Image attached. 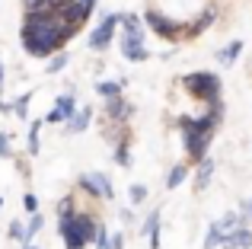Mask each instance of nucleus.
Wrapping results in <instances>:
<instances>
[{"instance_id":"nucleus-36","label":"nucleus","mask_w":252,"mask_h":249,"mask_svg":"<svg viewBox=\"0 0 252 249\" xmlns=\"http://www.w3.org/2000/svg\"><path fill=\"white\" fill-rule=\"evenodd\" d=\"M0 205H3V198H0Z\"/></svg>"},{"instance_id":"nucleus-6","label":"nucleus","mask_w":252,"mask_h":249,"mask_svg":"<svg viewBox=\"0 0 252 249\" xmlns=\"http://www.w3.org/2000/svg\"><path fill=\"white\" fill-rule=\"evenodd\" d=\"M144 19H147V26H150V29H154L160 38H179V35H185V26L176 23V19H169L166 13H160V10H150Z\"/></svg>"},{"instance_id":"nucleus-5","label":"nucleus","mask_w":252,"mask_h":249,"mask_svg":"<svg viewBox=\"0 0 252 249\" xmlns=\"http://www.w3.org/2000/svg\"><path fill=\"white\" fill-rule=\"evenodd\" d=\"M179 128H182V134H185V154H189L191 160L198 163V160H201L204 154H208L211 131H201V128H195L189 115H182V119H179Z\"/></svg>"},{"instance_id":"nucleus-22","label":"nucleus","mask_w":252,"mask_h":249,"mask_svg":"<svg viewBox=\"0 0 252 249\" xmlns=\"http://www.w3.org/2000/svg\"><path fill=\"white\" fill-rule=\"evenodd\" d=\"M214 246H220V230H217V224L208 230V240H204V249H214Z\"/></svg>"},{"instance_id":"nucleus-3","label":"nucleus","mask_w":252,"mask_h":249,"mask_svg":"<svg viewBox=\"0 0 252 249\" xmlns=\"http://www.w3.org/2000/svg\"><path fill=\"white\" fill-rule=\"evenodd\" d=\"M182 87L189 90L195 99H204L208 106H211V102H220V80H217L214 74H208V70L185 74V77H182Z\"/></svg>"},{"instance_id":"nucleus-1","label":"nucleus","mask_w":252,"mask_h":249,"mask_svg":"<svg viewBox=\"0 0 252 249\" xmlns=\"http://www.w3.org/2000/svg\"><path fill=\"white\" fill-rule=\"evenodd\" d=\"M74 26L64 23L61 13H51V10H35V13H26V23H23V48L35 58H48L55 48H61L70 35H74Z\"/></svg>"},{"instance_id":"nucleus-10","label":"nucleus","mask_w":252,"mask_h":249,"mask_svg":"<svg viewBox=\"0 0 252 249\" xmlns=\"http://www.w3.org/2000/svg\"><path fill=\"white\" fill-rule=\"evenodd\" d=\"M74 112H77V109H74V96H61V99L55 102V109L45 115V122H51V124H55V122H67Z\"/></svg>"},{"instance_id":"nucleus-8","label":"nucleus","mask_w":252,"mask_h":249,"mask_svg":"<svg viewBox=\"0 0 252 249\" xmlns=\"http://www.w3.org/2000/svg\"><path fill=\"white\" fill-rule=\"evenodd\" d=\"M80 188L90 192V195H96V198H112V182H109V176H102V173L80 176Z\"/></svg>"},{"instance_id":"nucleus-20","label":"nucleus","mask_w":252,"mask_h":249,"mask_svg":"<svg viewBox=\"0 0 252 249\" xmlns=\"http://www.w3.org/2000/svg\"><path fill=\"white\" fill-rule=\"evenodd\" d=\"M38 230H42V218H38V214H35V218H32V220H29V230H26V233H23V243H29V240H32V237H35V233H38Z\"/></svg>"},{"instance_id":"nucleus-11","label":"nucleus","mask_w":252,"mask_h":249,"mask_svg":"<svg viewBox=\"0 0 252 249\" xmlns=\"http://www.w3.org/2000/svg\"><path fill=\"white\" fill-rule=\"evenodd\" d=\"M220 246H227V249H249L252 246V230H246V227H236L233 233H227V237L220 240Z\"/></svg>"},{"instance_id":"nucleus-12","label":"nucleus","mask_w":252,"mask_h":249,"mask_svg":"<svg viewBox=\"0 0 252 249\" xmlns=\"http://www.w3.org/2000/svg\"><path fill=\"white\" fill-rule=\"evenodd\" d=\"M105 115H112L115 122H125V119L131 115V106L122 99V96H112V99H109V106H105Z\"/></svg>"},{"instance_id":"nucleus-7","label":"nucleus","mask_w":252,"mask_h":249,"mask_svg":"<svg viewBox=\"0 0 252 249\" xmlns=\"http://www.w3.org/2000/svg\"><path fill=\"white\" fill-rule=\"evenodd\" d=\"M118 23H122V13H109V16H105L102 23L96 26V32L90 35V48H93V51H102L105 45L112 42V32H115Z\"/></svg>"},{"instance_id":"nucleus-16","label":"nucleus","mask_w":252,"mask_h":249,"mask_svg":"<svg viewBox=\"0 0 252 249\" xmlns=\"http://www.w3.org/2000/svg\"><path fill=\"white\" fill-rule=\"evenodd\" d=\"M90 115H93V109H83V112H74L67 119V131H83L86 124H90Z\"/></svg>"},{"instance_id":"nucleus-30","label":"nucleus","mask_w":252,"mask_h":249,"mask_svg":"<svg viewBox=\"0 0 252 249\" xmlns=\"http://www.w3.org/2000/svg\"><path fill=\"white\" fill-rule=\"evenodd\" d=\"M0 156H10V134L0 131Z\"/></svg>"},{"instance_id":"nucleus-13","label":"nucleus","mask_w":252,"mask_h":249,"mask_svg":"<svg viewBox=\"0 0 252 249\" xmlns=\"http://www.w3.org/2000/svg\"><path fill=\"white\" fill-rule=\"evenodd\" d=\"M211 173H214V160L201 156V160H198V176H195V188H198V192L211 182Z\"/></svg>"},{"instance_id":"nucleus-25","label":"nucleus","mask_w":252,"mask_h":249,"mask_svg":"<svg viewBox=\"0 0 252 249\" xmlns=\"http://www.w3.org/2000/svg\"><path fill=\"white\" fill-rule=\"evenodd\" d=\"M23 208H26L29 214H35V211H38V198H35V195H23Z\"/></svg>"},{"instance_id":"nucleus-19","label":"nucleus","mask_w":252,"mask_h":249,"mask_svg":"<svg viewBox=\"0 0 252 249\" xmlns=\"http://www.w3.org/2000/svg\"><path fill=\"white\" fill-rule=\"evenodd\" d=\"M99 96H105V99H112V96H122V83H99Z\"/></svg>"},{"instance_id":"nucleus-26","label":"nucleus","mask_w":252,"mask_h":249,"mask_svg":"<svg viewBox=\"0 0 252 249\" xmlns=\"http://www.w3.org/2000/svg\"><path fill=\"white\" fill-rule=\"evenodd\" d=\"M64 64H67V55H58L55 61L48 64V74H58V70H64Z\"/></svg>"},{"instance_id":"nucleus-33","label":"nucleus","mask_w":252,"mask_h":249,"mask_svg":"<svg viewBox=\"0 0 252 249\" xmlns=\"http://www.w3.org/2000/svg\"><path fill=\"white\" fill-rule=\"evenodd\" d=\"M0 87H3V61H0Z\"/></svg>"},{"instance_id":"nucleus-29","label":"nucleus","mask_w":252,"mask_h":249,"mask_svg":"<svg viewBox=\"0 0 252 249\" xmlns=\"http://www.w3.org/2000/svg\"><path fill=\"white\" fill-rule=\"evenodd\" d=\"M157 227H160V211H154V214H150V218H147V224H144V230H157Z\"/></svg>"},{"instance_id":"nucleus-28","label":"nucleus","mask_w":252,"mask_h":249,"mask_svg":"<svg viewBox=\"0 0 252 249\" xmlns=\"http://www.w3.org/2000/svg\"><path fill=\"white\" fill-rule=\"evenodd\" d=\"M118 163H122V166H128V137H125V141H122V147H118Z\"/></svg>"},{"instance_id":"nucleus-15","label":"nucleus","mask_w":252,"mask_h":249,"mask_svg":"<svg viewBox=\"0 0 252 249\" xmlns=\"http://www.w3.org/2000/svg\"><path fill=\"white\" fill-rule=\"evenodd\" d=\"M211 23H214V10H204L201 16H198V23H191L189 29H185V35H198V32H204Z\"/></svg>"},{"instance_id":"nucleus-34","label":"nucleus","mask_w":252,"mask_h":249,"mask_svg":"<svg viewBox=\"0 0 252 249\" xmlns=\"http://www.w3.org/2000/svg\"><path fill=\"white\" fill-rule=\"evenodd\" d=\"M83 3H90V6H93V3H96V0H83Z\"/></svg>"},{"instance_id":"nucleus-18","label":"nucleus","mask_w":252,"mask_h":249,"mask_svg":"<svg viewBox=\"0 0 252 249\" xmlns=\"http://www.w3.org/2000/svg\"><path fill=\"white\" fill-rule=\"evenodd\" d=\"M240 51H243V42H230L227 48H220L217 58H220V64H233L236 58H240Z\"/></svg>"},{"instance_id":"nucleus-31","label":"nucleus","mask_w":252,"mask_h":249,"mask_svg":"<svg viewBox=\"0 0 252 249\" xmlns=\"http://www.w3.org/2000/svg\"><path fill=\"white\" fill-rule=\"evenodd\" d=\"M67 211H74V198H64L61 205H58V214H67Z\"/></svg>"},{"instance_id":"nucleus-4","label":"nucleus","mask_w":252,"mask_h":249,"mask_svg":"<svg viewBox=\"0 0 252 249\" xmlns=\"http://www.w3.org/2000/svg\"><path fill=\"white\" fill-rule=\"evenodd\" d=\"M125 26V42H122V55L128 61H147L150 51L144 48V32H141V19L137 16H122Z\"/></svg>"},{"instance_id":"nucleus-27","label":"nucleus","mask_w":252,"mask_h":249,"mask_svg":"<svg viewBox=\"0 0 252 249\" xmlns=\"http://www.w3.org/2000/svg\"><path fill=\"white\" fill-rule=\"evenodd\" d=\"M26 106H29V96H19V99H16V106H13L19 119H29V115H26Z\"/></svg>"},{"instance_id":"nucleus-9","label":"nucleus","mask_w":252,"mask_h":249,"mask_svg":"<svg viewBox=\"0 0 252 249\" xmlns=\"http://www.w3.org/2000/svg\"><path fill=\"white\" fill-rule=\"evenodd\" d=\"M90 10H93V6H90V3H83V0H67V3H64L58 13L64 16V23H70V26L77 29V26H83V23H86Z\"/></svg>"},{"instance_id":"nucleus-32","label":"nucleus","mask_w":252,"mask_h":249,"mask_svg":"<svg viewBox=\"0 0 252 249\" xmlns=\"http://www.w3.org/2000/svg\"><path fill=\"white\" fill-rule=\"evenodd\" d=\"M23 233H26V230H23L19 224H10V237H13V240H23Z\"/></svg>"},{"instance_id":"nucleus-17","label":"nucleus","mask_w":252,"mask_h":249,"mask_svg":"<svg viewBox=\"0 0 252 249\" xmlns=\"http://www.w3.org/2000/svg\"><path fill=\"white\" fill-rule=\"evenodd\" d=\"M185 176H189V166H182V163H176V166L169 169V176H166V186H169V188L182 186V182H185Z\"/></svg>"},{"instance_id":"nucleus-24","label":"nucleus","mask_w":252,"mask_h":249,"mask_svg":"<svg viewBox=\"0 0 252 249\" xmlns=\"http://www.w3.org/2000/svg\"><path fill=\"white\" fill-rule=\"evenodd\" d=\"M144 198H147V188L144 186H131V205H141Z\"/></svg>"},{"instance_id":"nucleus-21","label":"nucleus","mask_w":252,"mask_h":249,"mask_svg":"<svg viewBox=\"0 0 252 249\" xmlns=\"http://www.w3.org/2000/svg\"><path fill=\"white\" fill-rule=\"evenodd\" d=\"M38 128H42V122H35L29 131V154H38Z\"/></svg>"},{"instance_id":"nucleus-2","label":"nucleus","mask_w":252,"mask_h":249,"mask_svg":"<svg viewBox=\"0 0 252 249\" xmlns=\"http://www.w3.org/2000/svg\"><path fill=\"white\" fill-rule=\"evenodd\" d=\"M61 218V237H64V246L67 249H83L86 243H90L93 237H96V220L90 218V214H58Z\"/></svg>"},{"instance_id":"nucleus-35","label":"nucleus","mask_w":252,"mask_h":249,"mask_svg":"<svg viewBox=\"0 0 252 249\" xmlns=\"http://www.w3.org/2000/svg\"><path fill=\"white\" fill-rule=\"evenodd\" d=\"M26 249H35V246H26Z\"/></svg>"},{"instance_id":"nucleus-23","label":"nucleus","mask_w":252,"mask_h":249,"mask_svg":"<svg viewBox=\"0 0 252 249\" xmlns=\"http://www.w3.org/2000/svg\"><path fill=\"white\" fill-rule=\"evenodd\" d=\"M93 240H96V246H99V249H112V243H109V233H105V227H96V237H93Z\"/></svg>"},{"instance_id":"nucleus-14","label":"nucleus","mask_w":252,"mask_h":249,"mask_svg":"<svg viewBox=\"0 0 252 249\" xmlns=\"http://www.w3.org/2000/svg\"><path fill=\"white\" fill-rule=\"evenodd\" d=\"M67 0H26V13H35V10H61Z\"/></svg>"}]
</instances>
